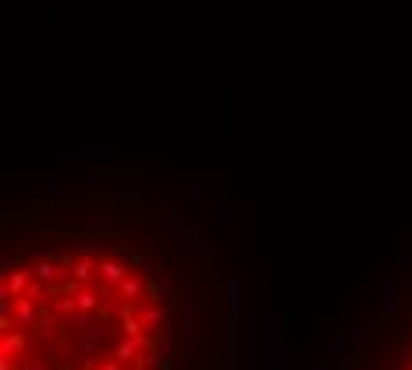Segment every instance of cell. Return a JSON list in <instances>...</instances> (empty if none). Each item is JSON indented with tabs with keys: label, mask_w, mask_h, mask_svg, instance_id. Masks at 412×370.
<instances>
[{
	"label": "cell",
	"mask_w": 412,
	"mask_h": 370,
	"mask_svg": "<svg viewBox=\"0 0 412 370\" xmlns=\"http://www.w3.org/2000/svg\"><path fill=\"white\" fill-rule=\"evenodd\" d=\"M153 232L178 253V256H199V260H210L213 256V246L182 218V214H171V210H164V214L153 218Z\"/></svg>",
	"instance_id": "1"
},
{
	"label": "cell",
	"mask_w": 412,
	"mask_h": 370,
	"mask_svg": "<svg viewBox=\"0 0 412 370\" xmlns=\"http://www.w3.org/2000/svg\"><path fill=\"white\" fill-rule=\"evenodd\" d=\"M114 199H146V203H178V199H199V185H178V182H164L149 185L139 175H125L107 189Z\"/></svg>",
	"instance_id": "2"
},
{
	"label": "cell",
	"mask_w": 412,
	"mask_h": 370,
	"mask_svg": "<svg viewBox=\"0 0 412 370\" xmlns=\"http://www.w3.org/2000/svg\"><path fill=\"white\" fill-rule=\"evenodd\" d=\"M50 225L61 235H79V239H107L114 235V210H75V214H53L50 210Z\"/></svg>",
	"instance_id": "3"
},
{
	"label": "cell",
	"mask_w": 412,
	"mask_h": 370,
	"mask_svg": "<svg viewBox=\"0 0 412 370\" xmlns=\"http://www.w3.org/2000/svg\"><path fill=\"white\" fill-rule=\"evenodd\" d=\"M284 363H288V317L277 310H267L260 324V366L284 370Z\"/></svg>",
	"instance_id": "4"
},
{
	"label": "cell",
	"mask_w": 412,
	"mask_h": 370,
	"mask_svg": "<svg viewBox=\"0 0 412 370\" xmlns=\"http://www.w3.org/2000/svg\"><path fill=\"white\" fill-rule=\"evenodd\" d=\"M227 242H231V260H227V275H224V306H227V317H231V321H239L242 313H249V278H246V271L239 267V256H234L239 235L227 232Z\"/></svg>",
	"instance_id": "5"
},
{
	"label": "cell",
	"mask_w": 412,
	"mask_h": 370,
	"mask_svg": "<svg viewBox=\"0 0 412 370\" xmlns=\"http://www.w3.org/2000/svg\"><path fill=\"white\" fill-rule=\"evenodd\" d=\"M57 153H61V161H86V164H96V168H107L114 164V146L110 143H65L57 146Z\"/></svg>",
	"instance_id": "6"
},
{
	"label": "cell",
	"mask_w": 412,
	"mask_h": 370,
	"mask_svg": "<svg viewBox=\"0 0 412 370\" xmlns=\"http://www.w3.org/2000/svg\"><path fill=\"white\" fill-rule=\"evenodd\" d=\"M128 271H132V260L117 256V253L100 256V275H96V285L110 296V292H117V285H121V282L128 278Z\"/></svg>",
	"instance_id": "7"
},
{
	"label": "cell",
	"mask_w": 412,
	"mask_h": 370,
	"mask_svg": "<svg viewBox=\"0 0 412 370\" xmlns=\"http://www.w3.org/2000/svg\"><path fill=\"white\" fill-rule=\"evenodd\" d=\"M405 306V296L398 292V285H384V292H373L359 303L363 313H377V317H394Z\"/></svg>",
	"instance_id": "8"
},
{
	"label": "cell",
	"mask_w": 412,
	"mask_h": 370,
	"mask_svg": "<svg viewBox=\"0 0 412 370\" xmlns=\"http://www.w3.org/2000/svg\"><path fill=\"white\" fill-rule=\"evenodd\" d=\"M68 267H72V278H75L79 285H96V275H100V253L82 249L79 256H68Z\"/></svg>",
	"instance_id": "9"
},
{
	"label": "cell",
	"mask_w": 412,
	"mask_h": 370,
	"mask_svg": "<svg viewBox=\"0 0 412 370\" xmlns=\"http://www.w3.org/2000/svg\"><path fill=\"white\" fill-rule=\"evenodd\" d=\"M117 296L128 299V303H146V296H149V275L139 271V267H132L128 278L117 285Z\"/></svg>",
	"instance_id": "10"
},
{
	"label": "cell",
	"mask_w": 412,
	"mask_h": 370,
	"mask_svg": "<svg viewBox=\"0 0 412 370\" xmlns=\"http://www.w3.org/2000/svg\"><path fill=\"white\" fill-rule=\"evenodd\" d=\"M11 317H15V324H18L22 331H36V328H39V317H43V306H39V303H32L29 296H18V299H15Z\"/></svg>",
	"instance_id": "11"
},
{
	"label": "cell",
	"mask_w": 412,
	"mask_h": 370,
	"mask_svg": "<svg viewBox=\"0 0 412 370\" xmlns=\"http://www.w3.org/2000/svg\"><path fill=\"white\" fill-rule=\"evenodd\" d=\"M75 338H79V345H82V352H86V356H96L103 345H110V342H114L110 328H107V324H96V321H93L86 331H79Z\"/></svg>",
	"instance_id": "12"
},
{
	"label": "cell",
	"mask_w": 412,
	"mask_h": 370,
	"mask_svg": "<svg viewBox=\"0 0 412 370\" xmlns=\"http://www.w3.org/2000/svg\"><path fill=\"white\" fill-rule=\"evenodd\" d=\"M29 352V338L22 328H11L0 335V356H25Z\"/></svg>",
	"instance_id": "13"
},
{
	"label": "cell",
	"mask_w": 412,
	"mask_h": 370,
	"mask_svg": "<svg viewBox=\"0 0 412 370\" xmlns=\"http://www.w3.org/2000/svg\"><path fill=\"white\" fill-rule=\"evenodd\" d=\"M139 317H142V324H146V328L160 331V328L167 324V317H171V313H167L157 299H146V303H139Z\"/></svg>",
	"instance_id": "14"
},
{
	"label": "cell",
	"mask_w": 412,
	"mask_h": 370,
	"mask_svg": "<svg viewBox=\"0 0 412 370\" xmlns=\"http://www.w3.org/2000/svg\"><path fill=\"white\" fill-rule=\"evenodd\" d=\"M132 267L164 275V271H167V256H160L157 249H142V253H132Z\"/></svg>",
	"instance_id": "15"
},
{
	"label": "cell",
	"mask_w": 412,
	"mask_h": 370,
	"mask_svg": "<svg viewBox=\"0 0 412 370\" xmlns=\"http://www.w3.org/2000/svg\"><path fill=\"white\" fill-rule=\"evenodd\" d=\"M4 196H8V199L18 196V199L39 203V199H53V196H57V185H50V182H32V185H25V189H18V192H4Z\"/></svg>",
	"instance_id": "16"
},
{
	"label": "cell",
	"mask_w": 412,
	"mask_h": 370,
	"mask_svg": "<svg viewBox=\"0 0 412 370\" xmlns=\"http://www.w3.org/2000/svg\"><path fill=\"white\" fill-rule=\"evenodd\" d=\"M46 306H50V310H53L57 317H61V321H68V317H72V313L79 310V299H75L72 292H53Z\"/></svg>",
	"instance_id": "17"
},
{
	"label": "cell",
	"mask_w": 412,
	"mask_h": 370,
	"mask_svg": "<svg viewBox=\"0 0 412 370\" xmlns=\"http://www.w3.org/2000/svg\"><path fill=\"white\" fill-rule=\"evenodd\" d=\"M317 366H320V370H345L348 363H345V349H341V342L327 345V352L317 359Z\"/></svg>",
	"instance_id": "18"
},
{
	"label": "cell",
	"mask_w": 412,
	"mask_h": 370,
	"mask_svg": "<svg viewBox=\"0 0 412 370\" xmlns=\"http://www.w3.org/2000/svg\"><path fill=\"white\" fill-rule=\"evenodd\" d=\"M100 296H107V292H103V289L96 292V285H82V289L75 292V299H79V310L100 313Z\"/></svg>",
	"instance_id": "19"
},
{
	"label": "cell",
	"mask_w": 412,
	"mask_h": 370,
	"mask_svg": "<svg viewBox=\"0 0 412 370\" xmlns=\"http://www.w3.org/2000/svg\"><path fill=\"white\" fill-rule=\"evenodd\" d=\"M29 282H32V267H18V271H11V275H4V285H8V289H11L15 296H22Z\"/></svg>",
	"instance_id": "20"
},
{
	"label": "cell",
	"mask_w": 412,
	"mask_h": 370,
	"mask_svg": "<svg viewBox=\"0 0 412 370\" xmlns=\"http://www.w3.org/2000/svg\"><path fill=\"white\" fill-rule=\"evenodd\" d=\"M93 317H96V313H89V310H75V313L68 317V321H65V328L79 335V331H86V328L93 324Z\"/></svg>",
	"instance_id": "21"
},
{
	"label": "cell",
	"mask_w": 412,
	"mask_h": 370,
	"mask_svg": "<svg viewBox=\"0 0 412 370\" xmlns=\"http://www.w3.org/2000/svg\"><path fill=\"white\" fill-rule=\"evenodd\" d=\"M22 370H53V363L43 352H25L22 356Z\"/></svg>",
	"instance_id": "22"
},
{
	"label": "cell",
	"mask_w": 412,
	"mask_h": 370,
	"mask_svg": "<svg viewBox=\"0 0 412 370\" xmlns=\"http://www.w3.org/2000/svg\"><path fill=\"white\" fill-rule=\"evenodd\" d=\"M93 370H128V363H121V359H117V356L110 352V356H100Z\"/></svg>",
	"instance_id": "23"
},
{
	"label": "cell",
	"mask_w": 412,
	"mask_h": 370,
	"mask_svg": "<svg viewBox=\"0 0 412 370\" xmlns=\"http://www.w3.org/2000/svg\"><path fill=\"white\" fill-rule=\"evenodd\" d=\"M398 267H401V271H398V282H401V278H412V253H401V256H398Z\"/></svg>",
	"instance_id": "24"
},
{
	"label": "cell",
	"mask_w": 412,
	"mask_h": 370,
	"mask_svg": "<svg viewBox=\"0 0 412 370\" xmlns=\"http://www.w3.org/2000/svg\"><path fill=\"white\" fill-rule=\"evenodd\" d=\"M345 370H384L380 363H370V359H348Z\"/></svg>",
	"instance_id": "25"
},
{
	"label": "cell",
	"mask_w": 412,
	"mask_h": 370,
	"mask_svg": "<svg viewBox=\"0 0 412 370\" xmlns=\"http://www.w3.org/2000/svg\"><path fill=\"white\" fill-rule=\"evenodd\" d=\"M0 370H22V363H15V356H0Z\"/></svg>",
	"instance_id": "26"
},
{
	"label": "cell",
	"mask_w": 412,
	"mask_h": 370,
	"mask_svg": "<svg viewBox=\"0 0 412 370\" xmlns=\"http://www.w3.org/2000/svg\"><path fill=\"white\" fill-rule=\"evenodd\" d=\"M164 292V282H160V275L157 278H149V296H160Z\"/></svg>",
	"instance_id": "27"
},
{
	"label": "cell",
	"mask_w": 412,
	"mask_h": 370,
	"mask_svg": "<svg viewBox=\"0 0 412 370\" xmlns=\"http://www.w3.org/2000/svg\"><path fill=\"white\" fill-rule=\"evenodd\" d=\"M0 271L11 275V253H0Z\"/></svg>",
	"instance_id": "28"
},
{
	"label": "cell",
	"mask_w": 412,
	"mask_h": 370,
	"mask_svg": "<svg viewBox=\"0 0 412 370\" xmlns=\"http://www.w3.org/2000/svg\"><path fill=\"white\" fill-rule=\"evenodd\" d=\"M53 370H86V366H82V363H68V359H61Z\"/></svg>",
	"instance_id": "29"
},
{
	"label": "cell",
	"mask_w": 412,
	"mask_h": 370,
	"mask_svg": "<svg viewBox=\"0 0 412 370\" xmlns=\"http://www.w3.org/2000/svg\"><path fill=\"white\" fill-rule=\"evenodd\" d=\"M128 370H153L146 359H135V363H128Z\"/></svg>",
	"instance_id": "30"
},
{
	"label": "cell",
	"mask_w": 412,
	"mask_h": 370,
	"mask_svg": "<svg viewBox=\"0 0 412 370\" xmlns=\"http://www.w3.org/2000/svg\"><path fill=\"white\" fill-rule=\"evenodd\" d=\"M231 370H242V366H239V363H231Z\"/></svg>",
	"instance_id": "31"
},
{
	"label": "cell",
	"mask_w": 412,
	"mask_h": 370,
	"mask_svg": "<svg viewBox=\"0 0 412 370\" xmlns=\"http://www.w3.org/2000/svg\"><path fill=\"white\" fill-rule=\"evenodd\" d=\"M206 370H213V366H206Z\"/></svg>",
	"instance_id": "32"
},
{
	"label": "cell",
	"mask_w": 412,
	"mask_h": 370,
	"mask_svg": "<svg viewBox=\"0 0 412 370\" xmlns=\"http://www.w3.org/2000/svg\"><path fill=\"white\" fill-rule=\"evenodd\" d=\"M408 370H412V366H408Z\"/></svg>",
	"instance_id": "33"
}]
</instances>
